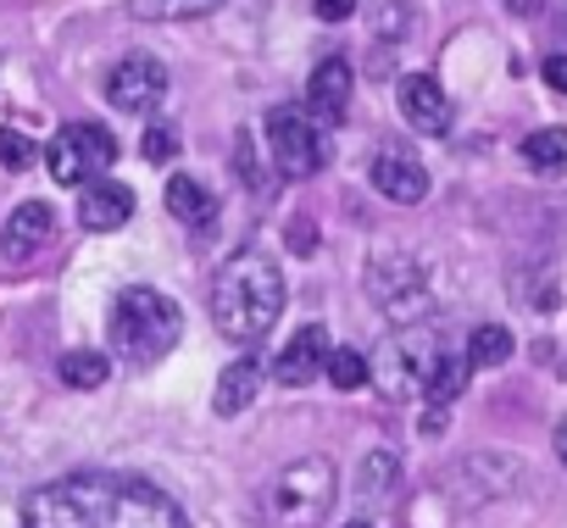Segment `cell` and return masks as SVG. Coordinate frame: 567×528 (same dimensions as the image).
<instances>
[{
  "label": "cell",
  "mask_w": 567,
  "mask_h": 528,
  "mask_svg": "<svg viewBox=\"0 0 567 528\" xmlns=\"http://www.w3.org/2000/svg\"><path fill=\"white\" fill-rule=\"evenodd\" d=\"M79 217H84L90 234H117L134 217V189L117 184V178H90L79 189Z\"/></svg>",
  "instance_id": "9a60e30c"
},
{
  "label": "cell",
  "mask_w": 567,
  "mask_h": 528,
  "mask_svg": "<svg viewBox=\"0 0 567 528\" xmlns=\"http://www.w3.org/2000/svg\"><path fill=\"white\" fill-rule=\"evenodd\" d=\"M395 101H401V117H406V128L412 134H434V139H445L451 134V101H445V90L429 79V73H406L401 84H395Z\"/></svg>",
  "instance_id": "7c38bea8"
},
{
  "label": "cell",
  "mask_w": 567,
  "mask_h": 528,
  "mask_svg": "<svg viewBox=\"0 0 567 528\" xmlns=\"http://www.w3.org/2000/svg\"><path fill=\"white\" fill-rule=\"evenodd\" d=\"M234 167H239V178H245V189H250V195H261V189L272 184V178H267V167L256 162V134H250V128L234 139Z\"/></svg>",
  "instance_id": "d4e9b609"
},
{
  "label": "cell",
  "mask_w": 567,
  "mask_h": 528,
  "mask_svg": "<svg viewBox=\"0 0 567 528\" xmlns=\"http://www.w3.org/2000/svg\"><path fill=\"white\" fill-rule=\"evenodd\" d=\"M23 528H189L178 500L134 473H73L29 495Z\"/></svg>",
  "instance_id": "6da1fadb"
},
{
  "label": "cell",
  "mask_w": 567,
  "mask_h": 528,
  "mask_svg": "<svg viewBox=\"0 0 567 528\" xmlns=\"http://www.w3.org/2000/svg\"><path fill=\"white\" fill-rule=\"evenodd\" d=\"M357 7H362V0H312V12L323 23H346V18H357Z\"/></svg>",
  "instance_id": "f1b7e54d"
},
{
  "label": "cell",
  "mask_w": 567,
  "mask_h": 528,
  "mask_svg": "<svg viewBox=\"0 0 567 528\" xmlns=\"http://www.w3.org/2000/svg\"><path fill=\"white\" fill-rule=\"evenodd\" d=\"M167 90H173V79L156 56H123L106 79V101L117 112H151V106L167 101Z\"/></svg>",
  "instance_id": "30bf717a"
},
{
  "label": "cell",
  "mask_w": 567,
  "mask_h": 528,
  "mask_svg": "<svg viewBox=\"0 0 567 528\" xmlns=\"http://www.w3.org/2000/svg\"><path fill=\"white\" fill-rule=\"evenodd\" d=\"M395 34L401 40L412 34V7H406V0H384V7H379V45H395Z\"/></svg>",
  "instance_id": "4316f807"
},
{
  "label": "cell",
  "mask_w": 567,
  "mask_h": 528,
  "mask_svg": "<svg viewBox=\"0 0 567 528\" xmlns=\"http://www.w3.org/2000/svg\"><path fill=\"white\" fill-rule=\"evenodd\" d=\"M467 373H473V362L467 356H451L445 351V362H440V373L429 379V390H423V401H434V412H451V401L467 390Z\"/></svg>",
  "instance_id": "44dd1931"
},
{
  "label": "cell",
  "mask_w": 567,
  "mask_h": 528,
  "mask_svg": "<svg viewBox=\"0 0 567 528\" xmlns=\"http://www.w3.org/2000/svg\"><path fill=\"white\" fill-rule=\"evenodd\" d=\"M256 395H261V367H256V362H234V367H223L212 406H217V417H239Z\"/></svg>",
  "instance_id": "ac0fdd59"
},
{
  "label": "cell",
  "mask_w": 567,
  "mask_h": 528,
  "mask_svg": "<svg viewBox=\"0 0 567 528\" xmlns=\"http://www.w3.org/2000/svg\"><path fill=\"white\" fill-rule=\"evenodd\" d=\"M506 7H512V12H528V7H534V0H506Z\"/></svg>",
  "instance_id": "1f68e13d"
},
{
  "label": "cell",
  "mask_w": 567,
  "mask_h": 528,
  "mask_svg": "<svg viewBox=\"0 0 567 528\" xmlns=\"http://www.w3.org/2000/svg\"><path fill=\"white\" fill-rule=\"evenodd\" d=\"M112 379V362L101 351H68L62 356V384L68 390H101Z\"/></svg>",
  "instance_id": "7402d4cb"
},
{
  "label": "cell",
  "mask_w": 567,
  "mask_h": 528,
  "mask_svg": "<svg viewBox=\"0 0 567 528\" xmlns=\"http://www.w3.org/2000/svg\"><path fill=\"white\" fill-rule=\"evenodd\" d=\"M34 162H40V145H34L29 134H18V128H0V167L23 173V167H34Z\"/></svg>",
  "instance_id": "484cf974"
},
{
  "label": "cell",
  "mask_w": 567,
  "mask_h": 528,
  "mask_svg": "<svg viewBox=\"0 0 567 528\" xmlns=\"http://www.w3.org/2000/svg\"><path fill=\"white\" fill-rule=\"evenodd\" d=\"M51 228H56V211L45 200H23L7 222H0V256H7V261H29L34 250L51 245Z\"/></svg>",
  "instance_id": "5bb4252c"
},
{
  "label": "cell",
  "mask_w": 567,
  "mask_h": 528,
  "mask_svg": "<svg viewBox=\"0 0 567 528\" xmlns=\"http://www.w3.org/2000/svg\"><path fill=\"white\" fill-rule=\"evenodd\" d=\"M167 211L184 222V228H212V217H217V195L200 184V178H189V173H178V178H167Z\"/></svg>",
  "instance_id": "2e32d148"
},
{
  "label": "cell",
  "mask_w": 567,
  "mask_h": 528,
  "mask_svg": "<svg viewBox=\"0 0 567 528\" xmlns=\"http://www.w3.org/2000/svg\"><path fill=\"white\" fill-rule=\"evenodd\" d=\"M351 90H357V73H351L346 56L318 62L312 79H307V117H312L318 128H340V123L351 117Z\"/></svg>",
  "instance_id": "8fae6325"
},
{
  "label": "cell",
  "mask_w": 567,
  "mask_h": 528,
  "mask_svg": "<svg viewBox=\"0 0 567 528\" xmlns=\"http://www.w3.org/2000/svg\"><path fill=\"white\" fill-rule=\"evenodd\" d=\"M267 151L284 178H312L329 167V128L307 117V106H272L267 112Z\"/></svg>",
  "instance_id": "52a82bcc"
},
{
  "label": "cell",
  "mask_w": 567,
  "mask_h": 528,
  "mask_svg": "<svg viewBox=\"0 0 567 528\" xmlns=\"http://www.w3.org/2000/svg\"><path fill=\"white\" fill-rule=\"evenodd\" d=\"M445 362V340L434 323H401V334H390L379 351H373V379H379V395L390 401H423L429 379L440 373Z\"/></svg>",
  "instance_id": "5b68a950"
},
{
  "label": "cell",
  "mask_w": 567,
  "mask_h": 528,
  "mask_svg": "<svg viewBox=\"0 0 567 528\" xmlns=\"http://www.w3.org/2000/svg\"><path fill=\"white\" fill-rule=\"evenodd\" d=\"M184 334V312L173 296L151 290V284H134L117 296L112 307V323H106V345L112 356H123L128 367H156Z\"/></svg>",
  "instance_id": "3957f363"
},
{
  "label": "cell",
  "mask_w": 567,
  "mask_h": 528,
  "mask_svg": "<svg viewBox=\"0 0 567 528\" xmlns=\"http://www.w3.org/2000/svg\"><path fill=\"white\" fill-rule=\"evenodd\" d=\"M329 351H334V345H329V329H323V323H307L290 345L272 356V379H278V384H290V390H301V384H312V379L323 373Z\"/></svg>",
  "instance_id": "4fadbf2b"
},
{
  "label": "cell",
  "mask_w": 567,
  "mask_h": 528,
  "mask_svg": "<svg viewBox=\"0 0 567 528\" xmlns=\"http://www.w3.org/2000/svg\"><path fill=\"white\" fill-rule=\"evenodd\" d=\"M545 84L567 95V56H545Z\"/></svg>",
  "instance_id": "f546056e"
},
{
  "label": "cell",
  "mask_w": 567,
  "mask_h": 528,
  "mask_svg": "<svg viewBox=\"0 0 567 528\" xmlns=\"http://www.w3.org/2000/svg\"><path fill=\"white\" fill-rule=\"evenodd\" d=\"M395 484H401V451L379 445V451H368V456L357 462V495H362L368 506L390 500V489H395Z\"/></svg>",
  "instance_id": "e0dca14e"
},
{
  "label": "cell",
  "mask_w": 567,
  "mask_h": 528,
  "mask_svg": "<svg viewBox=\"0 0 567 528\" xmlns=\"http://www.w3.org/2000/svg\"><path fill=\"white\" fill-rule=\"evenodd\" d=\"M334 495H340V473L329 456H301L290 462L261 495V511L272 528H318L329 511H334Z\"/></svg>",
  "instance_id": "277c9868"
},
{
  "label": "cell",
  "mask_w": 567,
  "mask_h": 528,
  "mask_svg": "<svg viewBox=\"0 0 567 528\" xmlns=\"http://www.w3.org/2000/svg\"><path fill=\"white\" fill-rule=\"evenodd\" d=\"M112 162H117V139L106 123H68L45 145V167L62 189H84L90 178H106Z\"/></svg>",
  "instance_id": "8992f818"
},
{
  "label": "cell",
  "mask_w": 567,
  "mask_h": 528,
  "mask_svg": "<svg viewBox=\"0 0 567 528\" xmlns=\"http://www.w3.org/2000/svg\"><path fill=\"white\" fill-rule=\"evenodd\" d=\"M284 312V268L267 250H234L212 279V323L234 345L267 340Z\"/></svg>",
  "instance_id": "7a4b0ae2"
},
{
  "label": "cell",
  "mask_w": 567,
  "mask_h": 528,
  "mask_svg": "<svg viewBox=\"0 0 567 528\" xmlns=\"http://www.w3.org/2000/svg\"><path fill=\"white\" fill-rule=\"evenodd\" d=\"M323 373H329V384H334V390H362V384L373 379V362H368L357 345H340V351H329Z\"/></svg>",
  "instance_id": "cb8c5ba5"
},
{
  "label": "cell",
  "mask_w": 567,
  "mask_h": 528,
  "mask_svg": "<svg viewBox=\"0 0 567 528\" xmlns=\"http://www.w3.org/2000/svg\"><path fill=\"white\" fill-rule=\"evenodd\" d=\"M523 162L539 173V178H561L567 173V128H534L523 139Z\"/></svg>",
  "instance_id": "ffe728a7"
},
{
  "label": "cell",
  "mask_w": 567,
  "mask_h": 528,
  "mask_svg": "<svg viewBox=\"0 0 567 528\" xmlns=\"http://www.w3.org/2000/svg\"><path fill=\"white\" fill-rule=\"evenodd\" d=\"M506 356H512V329H501V323H478L473 340H467V362H473V367H501Z\"/></svg>",
  "instance_id": "603a6c76"
},
{
  "label": "cell",
  "mask_w": 567,
  "mask_h": 528,
  "mask_svg": "<svg viewBox=\"0 0 567 528\" xmlns=\"http://www.w3.org/2000/svg\"><path fill=\"white\" fill-rule=\"evenodd\" d=\"M368 184H373L384 200H395V206H417V200L429 195V167H423V156H417L412 145L384 139V145L373 151V162H368Z\"/></svg>",
  "instance_id": "9c48e42d"
},
{
  "label": "cell",
  "mask_w": 567,
  "mask_h": 528,
  "mask_svg": "<svg viewBox=\"0 0 567 528\" xmlns=\"http://www.w3.org/2000/svg\"><path fill=\"white\" fill-rule=\"evenodd\" d=\"M346 528H373V522H346Z\"/></svg>",
  "instance_id": "d6a6232c"
},
{
  "label": "cell",
  "mask_w": 567,
  "mask_h": 528,
  "mask_svg": "<svg viewBox=\"0 0 567 528\" xmlns=\"http://www.w3.org/2000/svg\"><path fill=\"white\" fill-rule=\"evenodd\" d=\"M223 7L228 0H128V12L140 23H195V18H212Z\"/></svg>",
  "instance_id": "d6986e66"
},
{
  "label": "cell",
  "mask_w": 567,
  "mask_h": 528,
  "mask_svg": "<svg viewBox=\"0 0 567 528\" xmlns=\"http://www.w3.org/2000/svg\"><path fill=\"white\" fill-rule=\"evenodd\" d=\"M173 156H178V128H173V123H151V128H145V162L162 167V162H173Z\"/></svg>",
  "instance_id": "83f0119b"
},
{
  "label": "cell",
  "mask_w": 567,
  "mask_h": 528,
  "mask_svg": "<svg viewBox=\"0 0 567 528\" xmlns=\"http://www.w3.org/2000/svg\"><path fill=\"white\" fill-rule=\"evenodd\" d=\"M368 296H373L379 312L395 318V323H423L429 307H434L423 268H417L412 256H395V250L373 256V268H368Z\"/></svg>",
  "instance_id": "ba28073f"
},
{
  "label": "cell",
  "mask_w": 567,
  "mask_h": 528,
  "mask_svg": "<svg viewBox=\"0 0 567 528\" xmlns=\"http://www.w3.org/2000/svg\"><path fill=\"white\" fill-rule=\"evenodd\" d=\"M556 456H561V467H567V423L556 428Z\"/></svg>",
  "instance_id": "4dcf8cb0"
}]
</instances>
